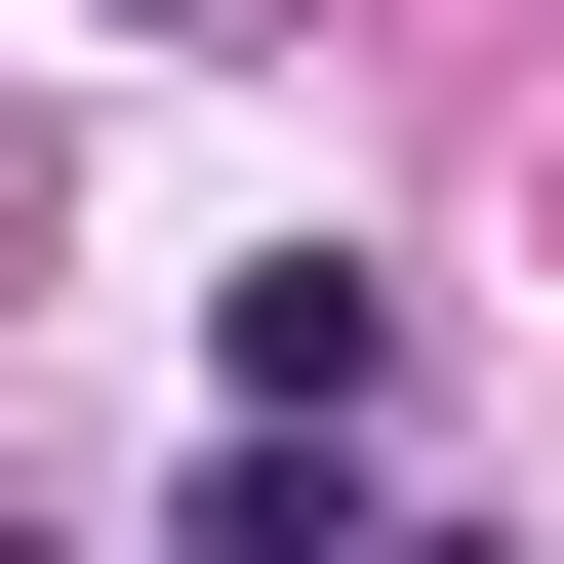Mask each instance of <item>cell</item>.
I'll return each mask as SVG.
<instances>
[{
  "instance_id": "obj_1",
  "label": "cell",
  "mask_w": 564,
  "mask_h": 564,
  "mask_svg": "<svg viewBox=\"0 0 564 564\" xmlns=\"http://www.w3.org/2000/svg\"><path fill=\"white\" fill-rule=\"evenodd\" d=\"M202 364H242V444H364V403H403V282H364V242H282Z\"/></svg>"
},
{
  "instance_id": "obj_2",
  "label": "cell",
  "mask_w": 564,
  "mask_h": 564,
  "mask_svg": "<svg viewBox=\"0 0 564 564\" xmlns=\"http://www.w3.org/2000/svg\"><path fill=\"white\" fill-rule=\"evenodd\" d=\"M121 41H242V0H121Z\"/></svg>"
},
{
  "instance_id": "obj_3",
  "label": "cell",
  "mask_w": 564,
  "mask_h": 564,
  "mask_svg": "<svg viewBox=\"0 0 564 564\" xmlns=\"http://www.w3.org/2000/svg\"><path fill=\"white\" fill-rule=\"evenodd\" d=\"M364 564H484V524H364Z\"/></svg>"
},
{
  "instance_id": "obj_4",
  "label": "cell",
  "mask_w": 564,
  "mask_h": 564,
  "mask_svg": "<svg viewBox=\"0 0 564 564\" xmlns=\"http://www.w3.org/2000/svg\"><path fill=\"white\" fill-rule=\"evenodd\" d=\"M0 564H41V524H0Z\"/></svg>"
}]
</instances>
